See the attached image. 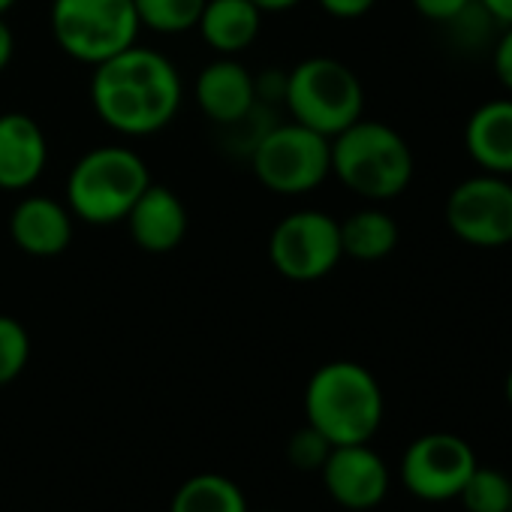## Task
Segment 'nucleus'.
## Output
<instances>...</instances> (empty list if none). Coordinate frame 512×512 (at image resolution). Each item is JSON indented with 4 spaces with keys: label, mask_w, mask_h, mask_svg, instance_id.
Instances as JSON below:
<instances>
[{
    "label": "nucleus",
    "mask_w": 512,
    "mask_h": 512,
    "mask_svg": "<svg viewBox=\"0 0 512 512\" xmlns=\"http://www.w3.org/2000/svg\"><path fill=\"white\" fill-rule=\"evenodd\" d=\"M440 28H446V37L458 52L479 55V52H491L503 25L479 4V0H473V4H467L455 19H449Z\"/></svg>",
    "instance_id": "21"
},
{
    "label": "nucleus",
    "mask_w": 512,
    "mask_h": 512,
    "mask_svg": "<svg viewBox=\"0 0 512 512\" xmlns=\"http://www.w3.org/2000/svg\"><path fill=\"white\" fill-rule=\"evenodd\" d=\"M172 512H247V500L232 479L220 473H199L178 488Z\"/></svg>",
    "instance_id": "19"
},
{
    "label": "nucleus",
    "mask_w": 512,
    "mask_h": 512,
    "mask_svg": "<svg viewBox=\"0 0 512 512\" xmlns=\"http://www.w3.org/2000/svg\"><path fill=\"white\" fill-rule=\"evenodd\" d=\"M31 359V335L16 320L0 314V386H10Z\"/></svg>",
    "instance_id": "23"
},
{
    "label": "nucleus",
    "mask_w": 512,
    "mask_h": 512,
    "mask_svg": "<svg viewBox=\"0 0 512 512\" xmlns=\"http://www.w3.org/2000/svg\"><path fill=\"white\" fill-rule=\"evenodd\" d=\"M323 482L335 503L347 509H374L389 491V467L368 443L332 446L323 464Z\"/></svg>",
    "instance_id": "11"
},
{
    "label": "nucleus",
    "mask_w": 512,
    "mask_h": 512,
    "mask_svg": "<svg viewBox=\"0 0 512 512\" xmlns=\"http://www.w3.org/2000/svg\"><path fill=\"white\" fill-rule=\"evenodd\" d=\"M133 7L142 28L163 37H178L196 31L205 0H133Z\"/></svg>",
    "instance_id": "20"
},
{
    "label": "nucleus",
    "mask_w": 512,
    "mask_h": 512,
    "mask_svg": "<svg viewBox=\"0 0 512 512\" xmlns=\"http://www.w3.org/2000/svg\"><path fill=\"white\" fill-rule=\"evenodd\" d=\"M263 10L253 0H205L196 31L217 55H238L253 46L263 28Z\"/></svg>",
    "instance_id": "17"
},
{
    "label": "nucleus",
    "mask_w": 512,
    "mask_h": 512,
    "mask_svg": "<svg viewBox=\"0 0 512 512\" xmlns=\"http://www.w3.org/2000/svg\"><path fill=\"white\" fill-rule=\"evenodd\" d=\"M73 226L76 217L67 202H58L52 196H25L10 214L13 244L22 253L37 256V260L61 256L73 244Z\"/></svg>",
    "instance_id": "12"
},
{
    "label": "nucleus",
    "mask_w": 512,
    "mask_h": 512,
    "mask_svg": "<svg viewBox=\"0 0 512 512\" xmlns=\"http://www.w3.org/2000/svg\"><path fill=\"white\" fill-rule=\"evenodd\" d=\"M181 103V73L157 49L133 43L130 49L94 67L91 106L109 130L127 139L163 133L178 118Z\"/></svg>",
    "instance_id": "1"
},
{
    "label": "nucleus",
    "mask_w": 512,
    "mask_h": 512,
    "mask_svg": "<svg viewBox=\"0 0 512 512\" xmlns=\"http://www.w3.org/2000/svg\"><path fill=\"white\" fill-rule=\"evenodd\" d=\"M329 452H332V443H329L314 425L299 428V431L290 437V446H287V455H290V461H293L299 470H323Z\"/></svg>",
    "instance_id": "24"
},
{
    "label": "nucleus",
    "mask_w": 512,
    "mask_h": 512,
    "mask_svg": "<svg viewBox=\"0 0 512 512\" xmlns=\"http://www.w3.org/2000/svg\"><path fill=\"white\" fill-rule=\"evenodd\" d=\"M305 416L332 446L368 443L383 422V389L365 365L329 362L308 380Z\"/></svg>",
    "instance_id": "2"
},
{
    "label": "nucleus",
    "mask_w": 512,
    "mask_h": 512,
    "mask_svg": "<svg viewBox=\"0 0 512 512\" xmlns=\"http://www.w3.org/2000/svg\"><path fill=\"white\" fill-rule=\"evenodd\" d=\"M256 7H260L263 13H287L293 7H299L302 0H253Z\"/></svg>",
    "instance_id": "30"
},
{
    "label": "nucleus",
    "mask_w": 512,
    "mask_h": 512,
    "mask_svg": "<svg viewBox=\"0 0 512 512\" xmlns=\"http://www.w3.org/2000/svg\"><path fill=\"white\" fill-rule=\"evenodd\" d=\"M256 103V76L232 55H217L196 76V106L211 124L229 127Z\"/></svg>",
    "instance_id": "13"
},
{
    "label": "nucleus",
    "mask_w": 512,
    "mask_h": 512,
    "mask_svg": "<svg viewBox=\"0 0 512 512\" xmlns=\"http://www.w3.org/2000/svg\"><path fill=\"white\" fill-rule=\"evenodd\" d=\"M323 7V13H329L332 19H341V22H353V19H362L368 16L377 0H317Z\"/></svg>",
    "instance_id": "27"
},
{
    "label": "nucleus",
    "mask_w": 512,
    "mask_h": 512,
    "mask_svg": "<svg viewBox=\"0 0 512 512\" xmlns=\"http://www.w3.org/2000/svg\"><path fill=\"white\" fill-rule=\"evenodd\" d=\"M449 232L482 250L512 244V178L479 172L452 187L446 196Z\"/></svg>",
    "instance_id": "9"
},
{
    "label": "nucleus",
    "mask_w": 512,
    "mask_h": 512,
    "mask_svg": "<svg viewBox=\"0 0 512 512\" xmlns=\"http://www.w3.org/2000/svg\"><path fill=\"white\" fill-rule=\"evenodd\" d=\"M16 4H19V0H0V16H7Z\"/></svg>",
    "instance_id": "31"
},
{
    "label": "nucleus",
    "mask_w": 512,
    "mask_h": 512,
    "mask_svg": "<svg viewBox=\"0 0 512 512\" xmlns=\"http://www.w3.org/2000/svg\"><path fill=\"white\" fill-rule=\"evenodd\" d=\"M13 55H16V34H13L7 16H0V73L10 67Z\"/></svg>",
    "instance_id": "28"
},
{
    "label": "nucleus",
    "mask_w": 512,
    "mask_h": 512,
    "mask_svg": "<svg viewBox=\"0 0 512 512\" xmlns=\"http://www.w3.org/2000/svg\"><path fill=\"white\" fill-rule=\"evenodd\" d=\"M49 25L58 49L88 67H97L139 40L133 0H52Z\"/></svg>",
    "instance_id": "7"
},
{
    "label": "nucleus",
    "mask_w": 512,
    "mask_h": 512,
    "mask_svg": "<svg viewBox=\"0 0 512 512\" xmlns=\"http://www.w3.org/2000/svg\"><path fill=\"white\" fill-rule=\"evenodd\" d=\"M269 260L281 278L296 284L329 278L344 260L338 217L317 208L284 214L269 235Z\"/></svg>",
    "instance_id": "8"
},
{
    "label": "nucleus",
    "mask_w": 512,
    "mask_h": 512,
    "mask_svg": "<svg viewBox=\"0 0 512 512\" xmlns=\"http://www.w3.org/2000/svg\"><path fill=\"white\" fill-rule=\"evenodd\" d=\"M151 184V169L133 148L97 145L85 151L67 175V208L88 226L124 223L133 202Z\"/></svg>",
    "instance_id": "4"
},
{
    "label": "nucleus",
    "mask_w": 512,
    "mask_h": 512,
    "mask_svg": "<svg viewBox=\"0 0 512 512\" xmlns=\"http://www.w3.org/2000/svg\"><path fill=\"white\" fill-rule=\"evenodd\" d=\"M130 238L145 253H172L187 235V208L166 184H148L124 217Z\"/></svg>",
    "instance_id": "15"
},
{
    "label": "nucleus",
    "mask_w": 512,
    "mask_h": 512,
    "mask_svg": "<svg viewBox=\"0 0 512 512\" xmlns=\"http://www.w3.org/2000/svg\"><path fill=\"white\" fill-rule=\"evenodd\" d=\"M488 58H491V67H494L497 82L512 94V25L500 28V34H497Z\"/></svg>",
    "instance_id": "25"
},
{
    "label": "nucleus",
    "mask_w": 512,
    "mask_h": 512,
    "mask_svg": "<svg viewBox=\"0 0 512 512\" xmlns=\"http://www.w3.org/2000/svg\"><path fill=\"white\" fill-rule=\"evenodd\" d=\"M458 500H461V506L467 512H509V506H512V479L503 470L476 464V470L467 476Z\"/></svg>",
    "instance_id": "22"
},
{
    "label": "nucleus",
    "mask_w": 512,
    "mask_h": 512,
    "mask_svg": "<svg viewBox=\"0 0 512 512\" xmlns=\"http://www.w3.org/2000/svg\"><path fill=\"white\" fill-rule=\"evenodd\" d=\"M284 106L290 121L332 139L365 115V88L344 61L317 55L287 70Z\"/></svg>",
    "instance_id": "5"
},
{
    "label": "nucleus",
    "mask_w": 512,
    "mask_h": 512,
    "mask_svg": "<svg viewBox=\"0 0 512 512\" xmlns=\"http://www.w3.org/2000/svg\"><path fill=\"white\" fill-rule=\"evenodd\" d=\"M247 157L256 181L278 196L311 193L332 175V139L296 121H275Z\"/></svg>",
    "instance_id": "6"
},
{
    "label": "nucleus",
    "mask_w": 512,
    "mask_h": 512,
    "mask_svg": "<svg viewBox=\"0 0 512 512\" xmlns=\"http://www.w3.org/2000/svg\"><path fill=\"white\" fill-rule=\"evenodd\" d=\"M509 512H512V506H509Z\"/></svg>",
    "instance_id": "33"
},
{
    "label": "nucleus",
    "mask_w": 512,
    "mask_h": 512,
    "mask_svg": "<svg viewBox=\"0 0 512 512\" xmlns=\"http://www.w3.org/2000/svg\"><path fill=\"white\" fill-rule=\"evenodd\" d=\"M473 446L449 431H431L416 437L401 458L404 488L425 503L458 500L467 476L476 470Z\"/></svg>",
    "instance_id": "10"
},
{
    "label": "nucleus",
    "mask_w": 512,
    "mask_h": 512,
    "mask_svg": "<svg viewBox=\"0 0 512 512\" xmlns=\"http://www.w3.org/2000/svg\"><path fill=\"white\" fill-rule=\"evenodd\" d=\"M413 4V10L422 16V19H428V22H434V25H446L449 19H455L467 4H473V0H410Z\"/></svg>",
    "instance_id": "26"
},
{
    "label": "nucleus",
    "mask_w": 512,
    "mask_h": 512,
    "mask_svg": "<svg viewBox=\"0 0 512 512\" xmlns=\"http://www.w3.org/2000/svg\"><path fill=\"white\" fill-rule=\"evenodd\" d=\"M479 4L506 28V25H512V0H479Z\"/></svg>",
    "instance_id": "29"
},
{
    "label": "nucleus",
    "mask_w": 512,
    "mask_h": 512,
    "mask_svg": "<svg viewBox=\"0 0 512 512\" xmlns=\"http://www.w3.org/2000/svg\"><path fill=\"white\" fill-rule=\"evenodd\" d=\"M341 223V250L356 263H380L398 247L401 229L389 211L377 202L347 214Z\"/></svg>",
    "instance_id": "18"
},
{
    "label": "nucleus",
    "mask_w": 512,
    "mask_h": 512,
    "mask_svg": "<svg viewBox=\"0 0 512 512\" xmlns=\"http://www.w3.org/2000/svg\"><path fill=\"white\" fill-rule=\"evenodd\" d=\"M506 404L512 407V368H509V374H506Z\"/></svg>",
    "instance_id": "32"
},
{
    "label": "nucleus",
    "mask_w": 512,
    "mask_h": 512,
    "mask_svg": "<svg viewBox=\"0 0 512 512\" xmlns=\"http://www.w3.org/2000/svg\"><path fill=\"white\" fill-rule=\"evenodd\" d=\"M413 151L386 121L359 118L332 136V175L365 202H389L413 181Z\"/></svg>",
    "instance_id": "3"
},
{
    "label": "nucleus",
    "mask_w": 512,
    "mask_h": 512,
    "mask_svg": "<svg viewBox=\"0 0 512 512\" xmlns=\"http://www.w3.org/2000/svg\"><path fill=\"white\" fill-rule=\"evenodd\" d=\"M49 163V139L25 112L0 115V190L22 193L40 181Z\"/></svg>",
    "instance_id": "14"
},
{
    "label": "nucleus",
    "mask_w": 512,
    "mask_h": 512,
    "mask_svg": "<svg viewBox=\"0 0 512 512\" xmlns=\"http://www.w3.org/2000/svg\"><path fill=\"white\" fill-rule=\"evenodd\" d=\"M509 247H512V244H509Z\"/></svg>",
    "instance_id": "34"
},
{
    "label": "nucleus",
    "mask_w": 512,
    "mask_h": 512,
    "mask_svg": "<svg viewBox=\"0 0 512 512\" xmlns=\"http://www.w3.org/2000/svg\"><path fill=\"white\" fill-rule=\"evenodd\" d=\"M467 157L491 175L512 178V100H488L476 106L464 124Z\"/></svg>",
    "instance_id": "16"
}]
</instances>
